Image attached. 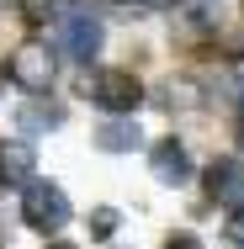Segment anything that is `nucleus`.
<instances>
[{
	"label": "nucleus",
	"instance_id": "obj_1",
	"mask_svg": "<svg viewBox=\"0 0 244 249\" xmlns=\"http://www.w3.org/2000/svg\"><path fill=\"white\" fill-rule=\"evenodd\" d=\"M69 217H75V207L64 196V186H53V180H32V186H27V196H21V223H27L32 233H58Z\"/></svg>",
	"mask_w": 244,
	"mask_h": 249
},
{
	"label": "nucleus",
	"instance_id": "obj_2",
	"mask_svg": "<svg viewBox=\"0 0 244 249\" xmlns=\"http://www.w3.org/2000/svg\"><path fill=\"white\" fill-rule=\"evenodd\" d=\"M85 90H91V101H96L101 111H112V117H128V111L144 101V85H138L128 69H101V74L85 80Z\"/></svg>",
	"mask_w": 244,
	"mask_h": 249
},
{
	"label": "nucleus",
	"instance_id": "obj_3",
	"mask_svg": "<svg viewBox=\"0 0 244 249\" xmlns=\"http://www.w3.org/2000/svg\"><path fill=\"white\" fill-rule=\"evenodd\" d=\"M58 53L75 58V64H91V58L101 53V21L85 16V11L64 16V21H58Z\"/></svg>",
	"mask_w": 244,
	"mask_h": 249
},
{
	"label": "nucleus",
	"instance_id": "obj_4",
	"mask_svg": "<svg viewBox=\"0 0 244 249\" xmlns=\"http://www.w3.org/2000/svg\"><path fill=\"white\" fill-rule=\"evenodd\" d=\"M11 80H16L21 90H48V80H53V48H48V43H21V48L11 53Z\"/></svg>",
	"mask_w": 244,
	"mask_h": 249
},
{
	"label": "nucleus",
	"instance_id": "obj_5",
	"mask_svg": "<svg viewBox=\"0 0 244 249\" xmlns=\"http://www.w3.org/2000/svg\"><path fill=\"white\" fill-rule=\"evenodd\" d=\"M149 164H154V180L159 186H186L191 180V154H186L181 138H159L149 149Z\"/></svg>",
	"mask_w": 244,
	"mask_h": 249
},
{
	"label": "nucleus",
	"instance_id": "obj_6",
	"mask_svg": "<svg viewBox=\"0 0 244 249\" xmlns=\"http://www.w3.org/2000/svg\"><path fill=\"white\" fill-rule=\"evenodd\" d=\"M207 196L218 201V207H244V159L207 164Z\"/></svg>",
	"mask_w": 244,
	"mask_h": 249
},
{
	"label": "nucleus",
	"instance_id": "obj_7",
	"mask_svg": "<svg viewBox=\"0 0 244 249\" xmlns=\"http://www.w3.org/2000/svg\"><path fill=\"white\" fill-rule=\"evenodd\" d=\"M32 164H38V154L32 143H0V186H32Z\"/></svg>",
	"mask_w": 244,
	"mask_h": 249
},
{
	"label": "nucleus",
	"instance_id": "obj_8",
	"mask_svg": "<svg viewBox=\"0 0 244 249\" xmlns=\"http://www.w3.org/2000/svg\"><path fill=\"white\" fill-rule=\"evenodd\" d=\"M138 143H144V127L128 122V117H112V122L96 127V149H106V154H133Z\"/></svg>",
	"mask_w": 244,
	"mask_h": 249
},
{
	"label": "nucleus",
	"instance_id": "obj_9",
	"mask_svg": "<svg viewBox=\"0 0 244 249\" xmlns=\"http://www.w3.org/2000/svg\"><path fill=\"white\" fill-rule=\"evenodd\" d=\"M58 122H64V106L58 101H27L21 106V127L27 133H53Z\"/></svg>",
	"mask_w": 244,
	"mask_h": 249
},
{
	"label": "nucleus",
	"instance_id": "obj_10",
	"mask_svg": "<svg viewBox=\"0 0 244 249\" xmlns=\"http://www.w3.org/2000/svg\"><path fill=\"white\" fill-rule=\"evenodd\" d=\"M112 228H117V212H112V207H101V212H91V233H101V239H106Z\"/></svg>",
	"mask_w": 244,
	"mask_h": 249
},
{
	"label": "nucleus",
	"instance_id": "obj_11",
	"mask_svg": "<svg viewBox=\"0 0 244 249\" xmlns=\"http://www.w3.org/2000/svg\"><path fill=\"white\" fill-rule=\"evenodd\" d=\"M223 233H228V244H234V249H244V207L228 217V228H223Z\"/></svg>",
	"mask_w": 244,
	"mask_h": 249
},
{
	"label": "nucleus",
	"instance_id": "obj_12",
	"mask_svg": "<svg viewBox=\"0 0 244 249\" xmlns=\"http://www.w3.org/2000/svg\"><path fill=\"white\" fill-rule=\"evenodd\" d=\"M165 249H202V244H196L191 233H170V239H165Z\"/></svg>",
	"mask_w": 244,
	"mask_h": 249
},
{
	"label": "nucleus",
	"instance_id": "obj_13",
	"mask_svg": "<svg viewBox=\"0 0 244 249\" xmlns=\"http://www.w3.org/2000/svg\"><path fill=\"white\" fill-rule=\"evenodd\" d=\"M234 74H239V80H234V101L244 106V64H234Z\"/></svg>",
	"mask_w": 244,
	"mask_h": 249
},
{
	"label": "nucleus",
	"instance_id": "obj_14",
	"mask_svg": "<svg viewBox=\"0 0 244 249\" xmlns=\"http://www.w3.org/2000/svg\"><path fill=\"white\" fill-rule=\"evenodd\" d=\"M53 5H58V0H27V11H32V16H43V11H53Z\"/></svg>",
	"mask_w": 244,
	"mask_h": 249
},
{
	"label": "nucleus",
	"instance_id": "obj_15",
	"mask_svg": "<svg viewBox=\"0 0 244 249\" xmlns=\"http://www.w3.org/2000/svg\"><path fill=\"white\" fill-rule=\"evenodd\" d=\"M144 5H165V0H144Z\"/></svg>",
	"mask_w": 244,
	"mask_h": 249
},
{
	"label": "nucleus",
	"instance_id": "obj_16",
	"mask_svg": "<svg viewBox=\"0 0 244 249\" xmlns=\"http://www.w3.org/2000/svg\"><path fill=\"white\" fill-rule=\"evenodd\" d=\"M53 249H75V244H53Z\"/></svg>",
	"mask_w": 244,
	"mask_h": 249
},
{
	"label": "nucleus",
	"instance_id": "obj_17",
	"mask_svg": "<svg viewBox=\"0 0 244 249\" xmlns=\"http://www.w3.org/2000/svg\"><path fill=\"white\" fill-rule=\"evenodd\" d=\"M0 90H5V85H0Z\"/></svg>",
	"mask_w": 244,
	"mask_h": 249
}]
</instances>
